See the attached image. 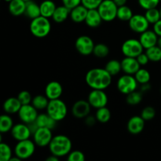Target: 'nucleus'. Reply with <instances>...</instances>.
Segmentation results:
<instances>
[{
	"label": "nucleus",
	"instance_id": "obj_20",
	"mask_svg": "<svg viewBox=\"0 0 161 161\" xmlns=\"http://www.w3.org/2000/svg\"><path fill=\"white\" fill-rule=\"evenodd\" d=\"M88 9L83 4L75 6L73 9H71L70 17L75 23H81L85 21L86 15H87Z\"/></svg>",
	"mask_w": 161,
	"mask_h": 161
},
{
	"label": "nucleus",
	"instance_id": "obj_32",
	"mask_svg": "<svg viewBox=\"0 0 161 161\" xmlns=\"http://www.w3.org/2000/svg\"><path fill=\"white\" fill-rule=\"evenodd\" d=\"M133 12L132 9L129 6H124L118 7L117 10V18L123 21H129L132 17H133Z\"/></svg>",
	"mask_w": 161,
	"mask_h": 161
},
{
	"label": "nucleus",
	"instance_id": "obj_37",
	"mask_svg": "<svg viewBox=\"0 0 161 161\" xmlns=\"http://www.w3.org/2000/svg\"><path fill=\"white\" fill-rule=\"evenodd\" d=\"M93 53H94V56H96L97 58H105V57L108 56V53H109V48H108V46L105 45V44L98 43L97 44V45L94 46Z\"/></svg>",
	"mask_w": 161,
	"mask_h": 161
},
{
	"label": "nucleus",
	"instance_id": "obj_8",
	"mask_svg": "<svg viewBox=\"0 0 161 161\" xmlns=\"http://www.w3.org/2000/svg\"><path fill=\"white\" fill-rule=\"evenodd\" d=\"M138 83L134 75L125 74L119 77L117 81V88L120 93L128 94L133 91H137Z\"/></svg>",
	"mask_w": 161,
	"mask_h": 161
},
{
	"label": "nucleus",
	"instance_id": "obj_7",
	"mask_svg": "<svg viewBox=\"0 0 161 161\" xmlns=\"http://www.w3.org/2000/svg\"><path fill=\"white\" fill-rule=\"evenodd\" d=\"M121 50L125 57L137 58L138 55L143 53L144 47L139 39H129L123 43Z\"/></svg>",
	"mask_w": 161,
	"mask_h": 161
},
{
	"label": "nucleus",
	"instance_id": "obj_46",
	"mask_svg": "<svg viewBox=\"0 0 161 161\" xmlns=\"http://www.w3.org/2000/svg\"><path fill=\"white\" fill-rule=\"evenodd\" d=\"M96 120H97L96 117H94V116H89V115L85 118V123H86V125L89 126V127L94 126V124H95Z\"/></svg>",
	"mask_w": 161,
	"mask_h": 161
},
{
	"label": "nucleus",
	"instance_id": "obj_35",
	"mask_svg": "<svg viewBox=\"0 0 161 161\" xmlns=\"http://www.w3.org/2000/svg\"><path fill=\"white\" fill-rule=\"evenodd\" d=\"M145 16H146L148 21L149 22V24H152V25H154V24L157 23L158 20H160L161 19L160 9H157V7L147 9L146 11Z\"/></svg>",
	"mask_w": 161,
	"mask_h": 161
},
{
	"label": "nucleus",
	"instance_id": "obj_3",
	"mask_svg": "<svg viewBox=\"0 0 161 161\" xmlns=\"http://www.w3.org/2000/svg\"><path fill=\"white\" fill-rule=\"evenodd\" d=\"M51 30V24L49 18L39 16L31 20L30 31L31 34L37 38H44L49 35Z\"/></svg>",
	"mask_w": 161,
	"mask_h": 161
},
{
	"label": "nucleus",
	"instance_id": "obj_21",
	"mask_svg": "<svg viewBox=\"0 0 161 161\" xmlns=\"http://www.w3.org/2000/svg\"><path fill=\"white\" fill-rule=\"evenodd\" d=\"M103 21L97 9H88L87 15L85 19V23L87 26L91 28H97L100 26L102 22Z\"/></svg>",
	"mask_w": 161,
	"mask_h": 161
},
{
	"label": "nucleus",
	"instance_id": "obj_38",
	"mask_svg": "<svg viewBox=\"0 0 161 161\" xmlns=\"http://www.w3.org/2000/svg\"><path fill=\"white\" fill-rule=\"evenodd\" d=\"M142 100V91H135L133 92L130 93V94H127V104L130 105H137L139 103H141Z\"/></svg>",
	"mask_w": 161,
	"mask_h": 161
},
{
	"label": "nucleus",
	"instance_id": "obj_54",
	"mask_svg": "<svg viewBox=\"0 0 161 161\" xmlns=\"http://www.w3.org/2000/svg\"><path fill=\"white\" fill-rule=\"evenodd\" d=\"M4 1H6V2H8V3H9V2H10V1H12V0H4Z\"/></svg>",
	"mask_w": 161,
	"mask_h": 161
},
{
	"label": "nucleus",
	"instance_id": "obj_22",
	"mask_svg": "<svg viewBox=\"0 0 161 161\" xmlns=\"http://www.w3.org/2000/svg\"><path fill=\"white\" fill-rule=\"evenodd\" d=\"M22 105L19 99L17 97H9L5 101L3 104V109L7 114H15L18 113Z\"/></svg>",
	"mask_w": 161,
	"mask_h": 161
},
{
	"label": "nucleus",
	"instance_id": "obj_48",
	"mask_svg": "<svg viewBox=\"0 0 161 161\" xmlns=\"http://www.w3.org/2000/svg\"><path fill=\"white\" fill-rule=\"evenodd\" d=\"M28 127H29L30 130H31V132L32 135L36 131V130H37V129L39 128V126H38L36 121H34V122H32V123H30V124H28Z\"/></svg>",
	"mask_w": 161,
	"mask_h": 161
},
{
	"label": "nucleus",
	"instance_id": "obj_33",
	"mask_svg": "<svg viewBox=\"0 0 161 161\" xmlns=\"http://www.w3.org/2000/svg\"><path fill=\"white\" fill-rule=\"evenodd\" d=\"M146 53L149 57V61L153 62H158L161 61V48L157 45L146 49Z\"/></svg>",
	"mask_w": 161,
	"mask_h": 161
},
{
	"label": "nucleus",
	"instance_id": "obj_43",
	"mask_svg": "<svg viewBox=\"0 0 161 161\" xmlns=\"http://www.w3.org/2000/svg\"><path fill=\"white\" fill-rule=\"evenodd\" d=\"M103 0H82V4L86 6L88 9H97Z\"/></svg>",
	"mask_w": 161,
	"mask_h": 161
},
{
	"label": "nucleus",
	"instance_id": "obj_9",
	"mask_svg": "<svg viewBox=\"0 0 161 161\" xmlns=\"http://www.w3.org/2000/svg\"><path fill=\"white\" fill-rule=\"evenodd\" d=\"M94 42L91 37L87 36H81L75 40V47L77 51L83 56L93 53L94 48Z\"/></svg>",
	"mask_w": 161,
	"mask_h": 161
},
{
	"label": "nucleus",
	"instance_id": "obj_26",
	"mask_svg": "<svg viewBox=\"0 0 161 161\" xmlns=\"http://www.w3.org/2000/svg\"><path fill=\"white\" fill-rule=\"evenodd\" d=\"M25 15L31 20L36 18V17L41 16L40 6L38 5L36 2L33 0L26 3V9H25Z\"/></svg>",
	"mask_w": 161,
	"mask_h": 161
},
{
	"label": "nucleus",
	"instance_id": "obj_24",
	"mask_svg": "<svg viewBox=\"0 0 161 161\" xmlns=\"http://www.w3.org/2000/svg\"><path fill=\"white\" fill-rule=\"evenodd\" d=\"M36 121L39 127H46L51 130H53L56 127L57 123H58V121L53 119L47 113L39 114Z\"/></svg>",
	"mask_w": 161,
	"mask_h": 161
},
{
	"label": "nucleus",
	"instance_id": "obj_4",
	"mask_svg": "<svg viewBox=\"0 0 161 161\" xmlns=\"http://www.w3.org/2000/svg\"><path fill=\"white\" fill-rule=\"evenodd\" d=\"M47 113L56 121L63 120L68 113L66 104L60 98L50 100L47 108Z\"/></svg>",
	"mask_w": 161,
	"mask_h": 161
},
{
	"label": "nucleus",
	"instance_id": "obj_23",
	"mask_svg": "<svg viewBox=\"0 0 161 161\" xmlns=\"http://www.w3.org/2000/svg\"><path fill=\"white\" fill-rule=\"evenodd\" d=\"M26 3L23 0H12L9 3V11L15 17L23 15L25 13Z\"/></svg>",
	"mask_w": 161,
	"mask_h": 161
},
{
	"label": "nucleus",
	"instance_id": "obj_1",
	"mask_svg": "<svg viewBox=\"0 0 161 161\" xmlns=\"http://www.w3.org/2000/svg\"><path fill=\"white\" fill-rule=\"evenodd\" d=\"M112 77L113 75L105 69L95 68L88 71L85 80L86 84L92 89L105 91L111 84Z\"/></svg>",
	"mask_w": 161,
	"mask_h": 161
},
{
	"label": "nucleus",
	"instance_id": "obj_39",
	"mask_svg": "<svg viewBox=\"0 0 161 161\" xmlns=\"http://www.w3.org/2000/svg\"><path fill=\"white\" fill-rule=\"evenodd\" d=\"M138 4L142 9H147L156 8L159 5L160 0H138Z\"/></svg>",
	"mask_w": 161,
	"mask_h": 161
},
{
	"label": "nucleus",
	"instance_id": "obj_13",
	"mask_svg": "<svg viewBox=\"0 0 161 161\" xmlns=\"http://www.w3.org/2000/svg\"><path fill=\"white\" fill-rule=\"evenodd\" d=\"M128 22L130 29L140 34L148 30L149 26V22L146 19V16L142 14H135Z\"/></svg>",
	"mask_w": 161,
	"mask_h": 161
},
{
	"label": "nucleus",
	"instance_id": "obj_18",
	"mask_svg": "<svg viewBox=\"0 0 161 161\" xmlns=\"http://www.w3.org/2000/svg\"><path fill=\"white\" fill-rule=\"evenodd\" d=\"M159 36L156 34L154 31L151 30H146L144 32L141 33L139 40L141 42L142 45L143 46L144 49L150 48L157 45V41H158Z\"/></svg>",
	"mask_w": 161,
	"mask_h": 161
},
{
	"label": "nucleus",
	"instance_id": "obj_25",
	"mask_svg": "<svg viewBox=\"0 0 161 161\" xmlns=\"http://www.w3.org/2000/svg\"><path fill=\"white\" fill-rule=\"evenodd\" d=\"M70 12L71 9L64 5L57 6L54 13L52 16V18H53V21H55L56 23H62L69 17V16H70Z\"/></svg>",
	"mask_w": 161,
	"mask_h": 161
},
{
	"label": "nucleus",
	"instance_id": "obj_44",
	"mask_svg": "<svg viewBox=\"0 0 161 161\" xmlns=\"http://www.w3.org/2000/svg\"><path fill=\"white\" fill-rule=\"evenodd\" d=\"M64 6H67L70 9H73L75 6L82 4V0H61Z\"/></svg>",
	"mask_w": 161,
	"mask_h": 161
},
{
	"label": "nucleus",
	"instance_id": "obj_45",
	"mask_svg": "<svg viewBox=\"0 0 161 161\" xmlns=\"http://www.w3.org/2000/svg\"><path fill=\"white\" fill-rule=\"evenodd\" d=\"M136 58L141 66L142 65H146V64H147L149 61V57H148V55L146 54V53H144V52H143V53H142L141 54L138 55Z\"/></svg>",
	"mask_w": 161,
	"mask_h": 161
},
{
	"label": "nucleus",
	"instance_id": "obj_2",
	"mask_svg": "<svg viewBox=\"0 0 161 161\" xmlns=\"http://www.w3.org/2000/svg\"><path fill=\"white\" fill-rule=\"evenodd\" d=\"M48 146L51 154L60 158L69 155V153L72 151V143L68 136L58 135L53 137Z\"/></svg>",
	"mask_w": 161,
	"mask_h": 161
},
{
	"label": "nucleus",
	"instance_id": "obj_17",
	"mask_svg": "<svg viewBox=\"0 0 161 161\" xmlns=\"http://www.w3.org/2000/svg\"><path fill=\"white\" fill-rule=\"evenodd\" d=\"M63 93V87L59 82L51 81L45 88V95L49 100H53L61 97Z\"/></svg>",
	"mask_w": 161,
	"mask_h": 161
},
{
	"label": "nucleus",
	"instance_id": "obj_47",
	"mask_svg": "<svg viewBox=\"0 0 161 161\" xmlns=\"http://www.w3.org/2000/svg\"><path fill=\"white\" fill-rule=\"evenodd\" d=\"M153 31L158 36H161V19L153 25Z\"/></svg>",
	"mask_w": 161,
	"mask_h": 161
},
{
	"label": "nucleus",
	"instance_id": "obj_6",
	"mask_svg": "<svg viewBox=\"0 0 161 161\" xmlns=\"http://www.w3.org/2000/svg\"><path fill=\"white\" fill-rule=\"evenodd\" d=\"M36 150V143L29 138L19 141L14 148V154L20 160H26L34 154Z\"/></svg>",
	"mask_w": 161,
	"mask_h": 161
},
{
	"label": "nucleus",
	"instance_id": "obj_10",
	"mask_svg": "<svg viewBox=\"0 0 161 161\" xmlns=\"http://www.w3.org/2000/svg\"><path fill=\"white\" fill-rule=\"evenodd\" d=\"M87 101L91 104V107L97 109L102 107L106 106L108 103V96L104 90L92 89L88 95Z\"/></svg>",
	"mask_w": 161,
	"mask_h": 161
},
{
	"label": "nucleus",
	"instance_id": "obj_28",
	"mask_svg": "<svg viewBox=\"0 0 161 161\" xmlns=\"http://www.w3.org/2000/svg\"><path fill=\"white\" fill-rule=\"evenodd\" d=\"M14 125V120L7 113L0 116V132L1 133H6V132L10 131Z\"/></svg>",
	"mask_w": 161,
	"mask_h": 161
},
{
	"label": "nucleus",
	"instance_id": "obj_12",
	"mask_svg": "<svg viewBox=\"0 0 161 161\" xmlns=\"http://www.w3.org/2000/svg\"><path fill=\"white\" fill-rule=\"evenodd\" d=\"M38 116V109H36L31 104L22 105L18 112V116L21 122L27 124L36 121Z\"/></svg>",
	"mask_w": 161,
	"mask_h": 161
},
{
	"label": "nucleus",
	"instance_id": "obj_56",
	"mask_svg": "<svg viewBox=\"0 0 161 161\" xmlns=\"http://www.w3.org/2000/svg\"><path fill=\"white\" fill-rule=\"evenodd\" d=\"M160 93H161V86H160Z\"/></svg>",
	"mask_w": 161,
	"mask_h": 161
},
{
	"label": "nucleus",
	"instance_id": "obj_30",
	"mask_svg": "<svg viewBox=\"0 0 161 161\" xmlns=\"http://www.w3.org/2000/svg\"><path fill=\"white\" fill-rule=\"evenodd\" d=\"M105 69L111 74L112 75H116L122 71V66H121V61H119L118 60L113 59L110 60L105 64Z\"/></svg>",
	"mask_w": 161,
	"mask_h": 161
},
{
	"label": "nucleus",
	"instance_id": "obj_11",
	"mask_svg": "<svg viewBox=\"0 0 161 161\" xmlns=\"http://www.w3.org/2000/svg\"><path fill=\"white\" fill-rule=\"evenodd\" d=\"M53 137L51 129L39 127L33 134V141L35 142L36 146L39 147H45L50 145Z\"/></svg>",
	"mask_w": 161,
	"mask_h": 161
},
{
	"label": "nucleus",
	"instance_id": "obj_41",
	"mask_svg": "<svg viewBox=\"0 0 161 161\" xmlns=\"http://www.w3.org/2000/svg\"><path fill=\"white\" fill-rule=\"evenodd\" d=\"M156 116V111L153 107L147 106L144 108L142 111L141 116L145 119L146 121L151 120L153 119Z\"/></svg>",
	"mask_w": 161,
	"mask_h": 161
},
{
	"label": "nucleus",
	"instance_id": "obj_50",
	"mask_svg": "<svg viewBox=\"0 0 161 161\" xmlns=\"http://www.w3.org/2000/svg\"><path fill=\"white\" fill-rule=\"evenodd\" d=\"M113 1H114V3L117 5L118 7H119V6H124V5H126L127 0H113Z\"/></svg>",
	"mask_w": 161,
	"mask_h": 161
},
{
	"label": "nucleus",
	"instance_id": "obj_52",
	"mask_svg": "<svg viewBox=\"0 0 161 161\" xmlns=\"http://www.w3.org/2000/svg\"><path fill=\"white\" fill-rule=\"evenodd\" d=\"M157 46L161 48V36H159L158 41H157Z\"/></svg>",
	"mask_w": 161,
	"mask_h": 161
},
{
	"label": "nucleus",
	"instance_id": "obj_42",
	"mask_svg": "<svg viewBox=\"0 0 161 161\" xmlns=\"http://www.w3.org/2000/svg\"><path fill=\"white\" fill-rule=\"evenodd\" d=\"M67 159L69 161H84L85 155L81 151H71L68 155Z\"/></svg>",
	"mask_w": 161,
	"mask_h": 161
},
{
	"label": "nucleus",
	"instance_id": "obj_36",
	"mask_svg": "<svg viewBox=\"0 0 161 161\" xmlns=\"http://www.w3.org/2000/svg\"><path fill=\"white\" fill-rule=\"evenodd\" d=\"M12 149L9 145L2 142L0 144V160L9 161L12 158Z\"/></svg>",
	"mask_w": 161,
	"mask_h": 161
},
{
	"label": "nucleus",
	"instance_id": "obj_49",
	"mask_svg": "<svg viewBox=\"0 0 161 161\" xmlns=\"http://www.w3.org/2000/svg\"><path fill=\"white\" fill-rule=\"evenodd\" d=\"M149 89H150V85L149 84V83H145V84H142V86H141L142 92H146V91H149Z\"/></svg>",
	"mask_w": 161,
	"mask_h": 161
},
{
	"label": "nucleus",
	"instance_id": "obj_5",
	"mask_svg": "<svg viewBox=\"0 0 161 161\" xmlns=\"http://www.w3.org/2000/svg\"><path fill=\"white\" fill-rule=\"evenodd\" d=\"M97 10L104 21L109 22L117 18L118 6L113 0H103Z\"/></svg>",
	"mask_w": 161,
	"mask_h": 161
},
{
	"label": "nucleus",
	"instance_id": "obj_34",
	"mask_svg": "<svg viewBox=\"0 0 161 161\" xmlns=\"http://www.w3.org/2000/svg\"><path fill=\"white\" fill-rule=\"evenodd\" d=\"M134 75H135L138 83H140L141 85L149 83L151 78L150 73H149V71L145 69H141V68L138 69V72Z\"/></svg>",
	"mask_w": 161,
	"mask_h": 161
},
{
	"label": "nucleus",
	"instance_id": "obj_19",
	"mask_svg": "<svg viewBox=\"0 0 161 161\" xmlns=\"http://www.w3.org/2000/svg\"><path fill=\"white\" fill-rule=\"evenodd\" d=\"M145 121L141 116H132L127 123V130L132 135L140 134L144 130Z\"/></svg>",
	"mask_w": 161,
	"mask_h": 161
},
{
	"label": "nucleus",
	"instance_id": "obj_31",
	"mask_svg": "<svg viewBox=\"0 0 161 161\" xmlns=\"http://www.w3.org/2000/svg\"><path fill=\"white\" fill-rule=\"evenodd\" d=\"M95 117L97 119V121L102 123V124H105V123L108 122L110 118H111L110 110L106 106L97 108V112H96Z\"/></svg>",
	"mask_w": 161,
	"mask_h": 161
},
{
	"label": "nucleus",
	"instance_id": "obj_40",
	"mask_svg": "<svg viewBox=\"0 0 161 161\" xmlns=\"http://www.w3.org/2000/svg\"><path fill=\"white\" fill-rule=\"evenodd\" d=\"M17 98L20 102L21 105H28V104H31L32 102V98L31 94L28 91H22L17 95Z\"/></svg>",
	"mask_w": 161,
	"mask_h": 161
},
{
	"label": "nucleus",
	"instance_id": "obj_53",
	"mask_svg": "<svg viewBox=\"0 0 161 161\" xmlns=\"http://www.w3.org/2000/svg\"><path fill=\"white\" fill-rule=\"evenodd\" d=\"M23 1H25V3H28V2H30V1H31V0H23Z\"/></svg>",
	"mask_w": 161,
	"mask_h": 161
},
{
	"label": "nucleus",
	"instance_id": "obj_51",
	"mask_svg": "<svg viewBox=\"0 0 161 161\" xmlns=\"http://www.w3.org/2000/svg\"><path fill=\"white\" fill-rule=\"evenodd\" d=\"M58 160H59V157H56V156L53 155V154H51V156L49 157L47 159V161H58Z\"/></svg>",
	"mask_w": 161,
	"mask_h": 161
},
{
	"label": "nucleus",
	"instance_id": "obj_55",
	"mask_svg": "<svg viewBox=\"0 0 161 161\" xmlns=\"http://www.w3.org/2000/svg\"><path fill=\"white\" fill-rule=\"evenodd\" d=\"M160 18H161V8H160Z\"/></svg>",
	"mask_w": 161,
	"mask_h": 161
},
{
	"label": "nucleus",
	"instance_id": "obj_27",
	"mask_svg": "<svg viewBox=\"0 0 161 161\" xmlns=\"http://www.w3.org/2000/svg\"><path fill=\"white\" fill-rule=\"evenodd\" d=\"M40 6L41 16L50 18L52 17L57 6L52 0H45L39 4Z\"/></svg>",
	"mask_w": 161,
	"mask_h": 161
},
{
	"label": "nucleus",
	"instance_id": "obj_14",
	"mask_svg": "<svg viewBox=\"0 0 161 161\" xmlns=\"http://www.w3.org/2000/svg\"><path fill=\"white\" fill-rule=\"evenodd\" d=\"M10 132L13 138L17 142L28 139L32 135L28 124L23 122L21 124H14Z\"/></svg>",
	"mask_w": 161,
	"mask_h": 161
},
{
	"label": "nucleus",
	"instance_id": "obj_16",
	"mask_svg": "<svg viewBox=\"0 0 161 161\" xmlns=\"http://www.w3.org/2000/svg\"><path fill=\"white\" fill-rule=\"evenodd\" d=\"M121 66H122L123 72L129 75H135L141 68L137 58H130V57H125L121 61Z\"/></svg>",
	"mask_w": 161,
	"mask_h": 161
},
{
	"label": "nucleus",
	"instance_id": "obj_29",
	"mask_svg": "<svg viewBox=\"0 0 161 161\" xmlns=\"http://www.w3.org/2000/svg\"><path fill=\"white\" fill-rule=\"evenodd\" d=\"M50 100L47 96L44 95H36L32 98L31 105L38 110L47 109V105H48Z\"/></svg>",
	"mask_w": 161,
	"mask_h": 161
},
{
	"label": "nucleus",
	"instance_id": "obj_15",
	"mask_svg": "<svg viewBox=\"0 0 161 161\" xmlns=\"http://www.w3.org/2000/svg\"><path fill=\"white\" fill-rule=\"evenodd\" d=\"M91 105L88 101H77L72 108V113L77 119L86 118L91 113Z\"/></svg>",
	"mask_w": 161,
	"mask_h": 161
},
{
	"label": "nucleus",
	"instance_id": "obj_57",
	"mask_svg": "<svg viewBox=\"0 0 161 161\" xmlns=\"http://www.w3.org/2000/svg\"><path fill=\"white\" fill-rule=\"evenodd\" d=\"M160 1H161V0H160Z\"/></svg>",
	"mask_w": 161,
	"mask_h": 161
}]
</instances>
